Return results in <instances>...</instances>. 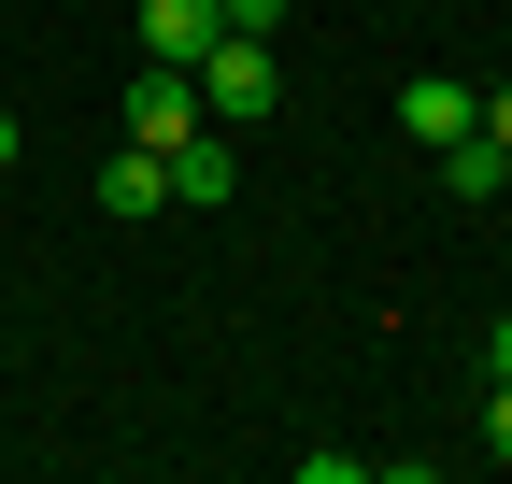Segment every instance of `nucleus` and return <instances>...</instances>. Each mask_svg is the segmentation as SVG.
I'll list each match as a JSON object with an SVG mask.
<instances>
[{"label": "nucleus", "mask_w": 512, "mask_h": 484, "mask_svg": "<svg viewBox=\"0 0 512 484\" xmlns=\"http://www.w3.org/2000/svg\"><path fill=\"white\" fill-rule=\"evenodd\" d=\"M441 186H456V200H470V214H484V200H498V186H512V157H498V143H484V129H470V143H441Z\"/></svg>", "instance_id": "obj_7"}, {"label": "nucleus", "mask_w": 512, "mask_h": 484, "mask_svg": "<svg viewBox=\"0 0 512 484\" xmlns=\"http://www.w3.org/2000/svg\"><path fill=\"white\" fill-rule=\"evenodd\" d=\"M399 129H413L427 157H441V143H470V129H484V86H456V72H413V86H399Z\"/></svg>", "instance_id": "obj_3"}, {"label": "nucleus", "mask_w": 512, "mask_h": 484, "mask_svg": "<svg viewBox=\"0 0 512 484\" xmlns=\"http://www.w3.org/2000/svg\"><path fill=\"white\" fill-rule=\"evenodd\" d=\"M484 385H512V314H498V328H484Z\"/></svg>", "instance_id": "obj_10"}, {"label": "nucleus", "mask_w": 512, "mask_h": 484, "mask_svg": "<svg viewBox=\"0 0 512 484\" xmlns=\"http://www.w3.org/2000/svg\"><path fill=\"white\" fill-rule=\"evenodd\" d=\"M100 200H114V214H171V171H157V143H114V157H100Z\"/></svg>", "instance_id": "obj_6"}, {"label": "nucleus", "mask_w": 512, "mask_h": 484, "mask_svg": "<svg viewBox=\"0 0 512 484\" xmlns=\"http://www.w3.org/2000/svg\"><path fill=\"white\" fill-rule=\"evenodd\" d=\"M271 100H285L271 43H256V29H214V57H200V114H228V129H242V114H271Z\"/></svg>", "instance_id": "obj_1"}, {"label": "nucleus", "mask_w": 512, "mask_h": 484, "mask_svg": "<svg viewBox=\"0 0 512 484\" xmlns=\"http://www.w3.org/2000/svg\"><path fill=\"white\" fill-rule=\"evenodd\" d=\"M214 0H143V57H171V72H200V57H214Z\"/></svg>", "instance_id": "obj_5"}, {"label": "nucleus", "mask_w": 512, "mask_h": 484, "mask_svg": "<svg viewBox=\"0 0 512 484\" xmlns=\"http://www.w3.org/2000/svg\"><path fill=\"white\" fill-rule=\"evenodd\" d=\"M214 15H228V29H256V43H271V29H285V0H214Z\"/></svg>", "instance_id": "obj_8"}, {"label": "nucleus", "mask_w": 512, "mask_h": 484, "mask_svg": "<svg viewBox=\"0 0 512 484\" xmlns=\"http://www.w3.org/2000/svg\"><path fill=\"white\" fill-rule=\"evenodd\" d=\"M157 171H171V214H228V186H242V171H228V143H214V129H185V143H171Z\"/></svg>", "instance_id": "obj_4"}, {"label": "nucleus", "mask_w": 512, "mask_h": 484, "mask_svg": "<svg viewBox=\"0 0 512 484\" xmlns=\"http://www.w3.org/2000/svg\"><path fill=\"white\" fill-rule=\"evenodd\" d=\"M484 143H498V157H512V86H484Z\"/></svg>", "instance_id": "obj_11"}, {"label": "nucleus", "mask_w": 512, "mask_h": 484, "mask_svg": "<svg viewBox=\"0 0 512 484\" xmlns=\"http://www.w3.org/2000/svg\"><path fill=\"white\" fill-rule=\"evenodd\" d=\"M15 143H29V129H15V100H0V171H15Z\"/></svg>", "instance_id": "obj_12"}, {"label": "nucleus", "mask_w": 512, "mask_h": 484, "mask_svg": "<svg viewBox=\"0 0 512 484\" xmlns=\"http://www.w3.org/2000/svg\"><path fill=\"white\" fill-rule=\"evenodd\" d=\"M185 129H200V72H171V57H143V72H128V143H185Z\"/></svg>", "instance_id": "obj_2"}, {"label": "nucleus", "mask_w": 512, "mask_h": 484, "mask_svg": "<svg viewBox=\"0 0 512 484\" xmlns=\"http://www.w3.org/2000/svg\"><path fill=\"white\" fill-rule=\"evenodd\" d=\"M484 456H512V385H484Z\"/></svg>", "instance_id": "obj_9"}]
</instances>
